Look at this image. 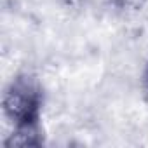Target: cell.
Listing matches in <instances>:
<instances>
[{
    "label": "cell",
    "instance_id": "1",
    "mask_svg": "<svg viewBox=\"0 0 148 148\" xmlns=\"http://www.w3.org/2000/svg\"><path fill=\"white\" fill-rule=\"evenodd\" d=\"M42 103L44 96L38 80L28 73H19L4 89L2 113L11 125L40 122Z\"/></svg>",
    "mask_w": 148,
    "mask_h": 148
},
{
    "label": "cell",
    "instance_id": "2",
    "mask_svg": "<svg viewBox=\"0 0 148 148\" xmlns=\"http://www.w3.org/2000/svg\"><path fill=\"white\" fill-rule=\"evenodd\" d=\"M4 145L5 146H38V145H42L40 122L12 125L11 132L4 139Z\"/></svg>",
    "mask_w": 148,
    "mask_h": 148
},
{
    "label": "cell",
    "instance_id": "3",
    "mask_svg": "<svg viewBox=\"0 0 148 148\" xmlns=\"http://www.w3.org/2000/svg\"><path fill=\"white\" fill-rule=\"evenodd\" d=\"M141 92H143L145 103L148 105V61H146V64L143 66V71H141Z\"/></svg>",
    "mask_w": 148,
    "mask_h": 148
},
{
    "label": "cell",
    "instance_id": "4",
    "mask_svg": "<svg viewBox=\"0 0 148 148\" xmlns=\"http://www.w3.org/2000/svg\"><path fill=\"white\" fill-rule=\"evenodd\" d=\"M63 2H64L68 7H75V5H79V4H80V0H63Z\"/></svg>",
    "mask_w": 148,
    "mask_h": 148
}]
</instances>
